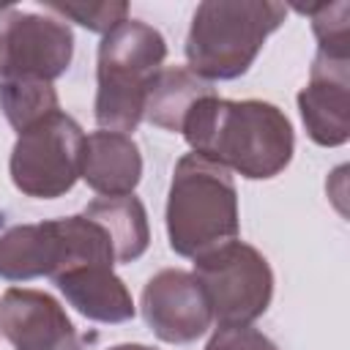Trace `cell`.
Wrapping results in <instances>:
<instances>
[{"label": "cell", "mask_w": 350, "mask_h": 350, "mask_svg": "<svg viewBox=\"0 0 350 350\" xmlns=\"http://www.w3.org/2000/svg\"><path fill=\"white\" fill-rule=\"evenodd\" d=\"M79 178L101 197L134 194L142 178V156L137 142L129 134L104 131V129L88 134L82 145Z\"/></svg>", "instance_id": "obj_12"}, {"label": "cell", "mask_w": 350, "mask_h": 350, "mask_svg": "<svg viewBox=\"0 0 350 350\" xmlns=\"http://www.w3.org/2000/svg\"><path fill=\"white\" fill-rule=\"evenodd\" d=\"M301 14H309L312 30L320 41L317 52L331 57H347V14L350 5L342 3H323V5H306L298 8Z\"/></svg>", "instance_id": "obj_17"}, {"label": "cell", "mask_w": 350, "mask_h": 350, "mask_svg": "<svg viewBox=\"0 0 350 350\" xmlns=\"http://www.w3.org/2000/svg\"><path fill=\"white\" fill-rule=\"evenodd\" d=\"M71 57L74 33L66 22L44 14L16 11L8 33V60L3 77H30L52 82L60 74H66Z\"/></svg>", "instance_id": "obj_10"}, {"label": "cell", "mask_w": 350, "mask_h": 350, "mask_svg": "<svg viewBox=\"0 0 350 350\" xmlns=\"http://www.w3.org/2000/svg\"><path fill=\"white\" fill-rule=\"evenodd\" d=\"M55 14L74 19L77 25L93 30V33H109L115 25L129 19V3L109 0V3H46Z\"/></svg>", "instance_id": "obj_18"}, {"label": "cell", "mask_w": 350, "mask_h": 350, "mask_svg": "<svg viewBox=\"0 0 350 350\" xmlns=\"http://www.w3.org/2000/svg\"><path fill=\"white\" fill-rule=\"evenodd\" d=\"M180 134L191 153L232 170L249 180L279 175L295 150L287 115L268 101H230L208 96L194 104Z\"/></svg>", "instance_id": "obj_1"}, {"label": "cell", "mask_w": 350, "mask_h": 350, "mask_svg": "<svg viewBox=\"0 0 350 350\" xmlns=\"http://www.w3.org/2000/svg\"><path fill=\"white\" fill-rule=\"evenodd\" d=\"M66 301L96 323H126L134 317V298L120 276L107 265H79L52 279Z\"/></svg>", "instance_id": "obj_13"}, {"label": "cell", "mask_w": 350, "mask_h": 350, "mask_svg": "<svg viewBox=\"0 0 350 350\" xmlns=\"http://www.w3.org/2000/svg\"><path fill=\"white\" fill-rule=\"evenodd\" d=\"M66 268L63 219L38 224H16L0 235V279L27 282L38 276L55 279Z\"/></svg>", "instance_id": "obj_11"}, {"label": "cell", "mask_w": 350, "mask_h": 350, "mask_svg": "<svg viewBox=\"0 0 350 350\" xmlns=\"http://www.w3.org/2000/svg\"><path fill=\"white\" fill-rule=\"evenodd\" d=\"M139 306L150 331L170 345L194 342L213 323L202 287L189 271L180 268H164L153 273L142 290Z\"/></svg>", "instance_id": "obj_7"}, {"label": "cell", "mask_w": 350, "mask_h": 350, "mask_svg": "<svg viewBox=\"0 0 350 350\" xmlns=\"http://www.w3.org/2000/svg\"><path fill=\"white\" fill-rule=\"evenodd\" d=\"M287 8L273 0H205L186 36L189 71L205 82L235 79L249 71L265 38L284 22Z\"/></svg>", "instance_id": "obj_3"}, {"label": "cell", "mask_w": 350, "mask_h": 350, "mask_svg": "<svg viewBox=\"0 0 350 350\" xmlns=\"http://www.w3.org/2000/svg\"><path fill=\"white\" fill-rule=\"evenodd\" d=\"M0 109L14 131H27L52 112H57V90L52 82L30 77H3L0 79Z\"/></svg>", "instance_id": "obj_16"}, {"label": "cell", "mask_w": 350, "mask_h": 350, "mask_svg": "<svg viewBox=\"0 0 350 350\" xmlns=\"http://www.w3.org/2000/svg\"><path fill=\"white\" fill-rule=\"evenodd\" d=\"M205 350H279V347L252 325H224L216 328Z\"/></svg>", "instance_id": "obj_19"}, {"label": "cell", "mask_w": 350, "mask_h": 350, "mask_svg": "<svg viewBox=\"0 0 350 350\" xmlns=\"http://www.w3.org/2000/svg\"><path fill=\"white\" fill-rule=\"evenodd\" d=\"M0 334L14 350H85L66 309L49 293L30 287L3 293Z\"/></svg>", "instance_id": "obj_8"}, {"label": "cell", "mask_w": 350, "mask_h": 350, "mask_svg": "<svg viewBox=\"0 0 350 350\" xmlns=\"http://www.w3.org/2000/svg\"><path fill=\"white\" fill-rule=\"evenodd\" d=\"M16 16V8L11 5H0V77L5 74V60H8V33H11V22Z\"/></svg>", "instance_id": "obj_20"}, {"label": "cell", "mask_w": 350, "mask_h": 350, "mask_svg": "<svg viewBox=\"0 0 350 350\" xmlns=\"http://www.w3.org/2000/svg\"><path fill=\"white\" fill-rule=\"evenodd\" d=\"M145 350H153V347H145Z\"/></svg>", "instance_id": "obj_21"}, {"label": "cell", "mask_w": 350, "mask_h": 350, "mask_svg": "<svg viewBox=\"0 0 350 350\" xmlns=\"http://www.w3.org/2000/svg\"><path fill=\"white\" fill-rule=\"evenodd\" d=\"M191 276L202 287L219 328L252 325L265 314L273 295V271L268 260L238 238L197 257Z\"/></svg>", "instance_id": "obj_5"}, {"label": "cell", "mask_w": 350, "mask_h": 350, "mask_svg": "<svg viewBox=\"0 0 350 350\" xmlns=\"http://www.w3.org/2000/svg\"><path fill=\"white\" fill-rule=\"evenodd\" d=\"M208 96H216L211 82L200 79L183 66H170L153 77L145 96L142 118L164 131H180L194 104Z\"/></svg>", "instance_id": "obj_14"}, {"label": "cell", "mask_w": 350, "mask_h": 350, "mask_svg": "<svg viewBox=\"0 0 350 350\" xmlns=\"http://www.w3.org/2000/svg\"><path fill=\"white\" fill-rule=\"evenodd\" d=\"M298 109L312 142L323 148L345 145L350 137V57L317 52Z\"/></svg>", "instance_id": "obj_9"}, {"label": "cell", "mask_w": 350, "mask_h": 350, "mask_svg": "<svg viewBox=\"0 0 350 350\" xmlns=\"http://www.w3.org/2000/svg\"><path fill=\"white\" fill-rule=\"evenodd\" d=\"M164 36L139 19H126L104 33L96 66V123L104 131L129 134L139 126L148 88L164 68Z\"/></svg>", "instance_id": "obj_4"}, {"label": "cell", "mask_w": 350, "mask_h": 350, "mask_svg": "<svg viewBox=\"0 0 350 350\" xmlns=\"http://www.w3.org/2000/svg\"><path fill=\"white\" fill-rule=\"evenodd\" d=\"M90 221H96L104 235L109 238L115 262H131L145 254L150 243V227H148V213L139 197L126 194V197H98L88 202L82 211Z\"/></svg>", "instance_id": "obj_15"}, {"label": "cell", "mask_w": 350, "mask_h": 350, "mask_svg": "<svg viewBox=\"0 0 350 350\" xmlns=\"http://www.w3.org/2000/svg\"><path fill=\"white\" fill-rule=\"evenodd\" d=\"M238 230V191L230 170L197 153L178 159L167 194L170 249L197 260L235 241Z\"/></svg>", "instance_id": "obj_2"}, {"label": "cell", "mask_w": 350, "mask_h": 350, "mask_svg": "<svg viewBox=\"0 0 350 350\" xmlns=\"http://www.w3.org/2000/svg\"><path fill=\"white\" fill-rule=\"evenodd\" d=\"M85 134L66 112H52L22 131L11 148V180L25 197L55 200L74 189L82 170Z\"/></svg>", "instance_id": "obj_6"}]
</instances>
